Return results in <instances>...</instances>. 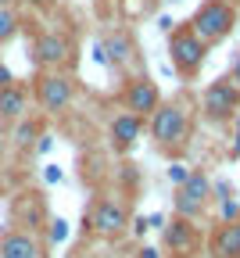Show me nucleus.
<instances>
[{
    "instance_id": "1",
    "label": "nucleus",
    "mask_w": 240,
    "mask_h": 258,
    "mask_svg": "<svg viewBox=\"0 0 240 258\" xmlns=\"http://www.w3.org/2000/svg\"><path fill=\"white\" fill-rule=\"evenodd\" d=\"M190 129H194L190 111H187L179 101H161V108L147 118V133H151L154 147H158L161 154H168V158H176V154L187 147Z\"/></svg>"
},
{
    "instance_id": "2",
    "label": "nucleus",
    "mask_w": 240,
    "mask_h": 258,
    "mask_svg": "<svg viewBox=\"0 0 240 258\" xmlns=\"http://www.w3.org/2000/svg\"><path fill=\"white\" fill-rule=\"evenodd\" d=\"M187 25L194 29V36H197L204 47L222 43L229 32H233V25H236V8L222 4V0H204V4L190 15Z\"/></svg>"
},
{
    "instance_id": "3",
    "label": "nucleus",
    "mask_w": 240,
    "mask_h": 258,
    "mask_svg": "<svg viewBox=\"0 0 240 258\" xmlns=\"http://www.w3.org/2000/svg\"><path fill=\"white\" fill-rule=\"evenodd\" d=\"M201 111L204 118H212V122H233L236 111H240V90L229 76L215 79L208 90L201 93Z\"/></svg>"
},
{
    "instance_id": "4",
    "label": "nucleus",
    "mask_w": 240,
    "mask_h": 258,
    "mask_svg": "<svg viewBox=\"0 0 240 258\" xmlns=\"http://www.w3.org/2000/svg\"><path fill=\"white\" fill-rule=\"evenodd\" d=\"M168 54H172V64L179 76H197L204 57H208V47H204L190 25H179L172 29V40H168Z\"/></svg>"
},
{
    "instance_id": "5",
    "label": "nucleus",
    "mask_w": 240,
    "mask_h": 258,
    "mask_svg": "<svg viewBox=\"0 0 240 258\" xmlns=\"http://www.w3.org/2000/svg\"><path fill=\"white\" fill-rule=\"evenodd\" d=\"M86 230L97 237H122L129 230V212L115 198H97L86 212Z\"/></svg>"
},
{
    "instance_id": "6",
    "label": "nucleus",
    "mask_w": 240,
    "mask_h": 258,
    "mask_svg": "<svg viewBox=\"0 0 240 258\" xmlns=\"http://www.w3.org/2000/svg\"><path fill=\"white\" fill-rule=\"evenodd\" d=\"M161 244H165V254H172V258H194L201 251V230H197V222L172 215V219L165 222V230H161Z\"/></svg>"
},
{
    "instance_id": "7",
    "label": "nucleus",
    "mask_w": 240,
    "mask_h": 258,
    "mask_svg": "<svg viewBox=\"0 0 240 258\" xmlns=\"http://www.w3.org/2000/svg\"><path fill=\"white\" fill-rule=\"evenodd\" d=\"M76 97V83L68 79L65 72H43L36 79V104L47 111V115H61Z\"/></svg>"
},
{
    "instance_id": "8",
    "label": "nucleus",
    "mask_w": 240,
    "mask_h": 258,
    "mask_svg": "<svg viewBox=\"0 0 240 258\" xmlns=\"http://www.w3.org/2000/svg\"><path fill=\"white\" fill-rule=\"evenodd\" d=\"M11 215H15V222H18V230H25V233H40V230H47V226H50L47 198H43L40 190L18 194L15 205H11Z\"/></svg>"
},
{
    "instance_id": "9",
    "label": "nucleus",
    "mask_w": 240,
    "mask_h": 258,
    "mask_svg": "<svg viewBox=\"0 0 240 258\" xmlns=\"http://www.w3.org/2000/svg\"><path fill=\"white\" fill-rule=\"evenodd\" d=\"M158 108H161V93H158V86L151 79H129L122 86V111L147 122Z\"/></svg>"
},
{
    "instance_id": "10",
    "label": "nucleus",
    "mask_w": 240,
    "mask_h": 258,
    "mask_svg": "<svg viewBox=\"0 0 240 258\" xmlns=\"http://www.w3.org/2000/svg\"><path fill=\"white\" fill-rule=\"evenodd\" d=\"M68 57H72V43H68V36H61V32H40V36L32 40V61H36L43 72H57Z\"/></svg>"
},
{
    "instance_id": "11",
    "label": "nucleus",
    "mask_w": 240,
    "mask_h": 258,
    "mask_svg": "<svg viewBox=\"0 0 240 258\" xmlns=\"http://www.w3.org/2000/svg\"><path fill=\"white\" fill-rule=\"evenodd\" d=\"M0 258H47V244L36 233H25V230H8L0 233Z\"/></svg>"
},
{
    "instance_id": "12",
    "label": "nucleus",
    "mask_w": 240,
    "mask_h": 258,
    "mask_svg": "<svg viewBox=\"0 0 240 258\" xmlns=\"http://www.w3.org/2000/svg\"><path fill=\"white\" fill-rule=\"evenodd\" d=\"M208 258H240V219L219 222L208 237Z\"/></svg>"
},
{
    "instance_id": "13",
    "label": "nucleus",
    "mask_w": 240,
    "mask_h": 258,
    "mask_svg": "<svg viewBox=\"0 0 240 258\" xmlns=\"http://www.w3.org/2000/svg\"><path fill=\"white\" fill-rule=\"evenodd\" d=\"M140 133H144V118H136L129 111H122V115L111 118V147L118 154H129L136 147V140H140Z\"/></svg>"
},
{
    "instance_id": "14",
    "label": "nucleus",
    "mask_w": 240,
    "mask_h": 258,
    "mask_svg": "<svg viewBox=\"0 0 240 258\" xmlns=\"http://www.w3.org/2000/svg\"><path fill=\"white\" fill-rule=\"evenodd\" d=\"M25 104H29V90L11 83L0 90V122H18L25 118Z\"/></svg>"
},
{
    "instance_id": "15",
    "label": "nucleus",
    "mask_w": 240,
    "mask_h": 258,
    "mask_svg": "<svg viewBox=\"0 0 240 258\" xmlns=\"http://www.w3.org/2000/svg\"><path fill=\"white\" fill-rule=\"evenodd\" d=\"M176 190L183 194V198H190V201L204 205V208L212 205V179H208V172H204V169H190L187 183H183V186H176Z\"/></svg>"
},
{
    "instance_id": "16",
    "label": "nucleus",
    "mask_w": 240,
    "mask_h": 258,
    "mask_svg": "<svg viewBox=\"0 0 240 258\" xmlns=\"http://www.w3.org/2000/svg\"><path fill=\"white\" fill-rule=\"evenodd\" d=\"M100 47H104V54H108V64H115V69L126 64L129 54H133V40L126 36V32H111V36H104Z\"/></svg>"
},
{
    "instance_id": "17",
    "label": "nucleus",
    "mask_w": 240,
    "mask_h": 258,
    "mask_svg": "<svg viewBox=\"0 0 240 258\" xmlns=\"http://www.w3.org/2000/svg\"><path fill=\"white\" fill-rule=\"evenodd\" d=\"M43 133H40V122H32V118H18L15 122V147H29L32 140H40Z\"/></svg>"
},
{
    "instance_id": "18",
    "label": "nucleus",
    "mask_w": 240,
    "mask_h": 258,
    "mask_svg": "<svg viewBox=\"0 0 240 258\" xmlns=\"http://www.w3.org/2000/svg\"><path fill=\"white\" fill-rule=\"evenodd\" d=\"M172 208H176V215H179V219H194V222H197V219H201L204 212H208V208H204V205H197V201H190V198H183V194H179V190H176V198H172Z\"/></svg>"
},
{
    "instance_id": "19",
    "label": "nucleus",
    "mask_w": 240,
    "mask_h": 258,
    "mask_svg": "<svg viewBox=\"0 0 240 258\" xmlns=\"http://www.w3.org/2000/svg\"><path fill=\"white\" fill-rule=\"evenodd\" d=\"M15 32H18V11L15 8H0V43L15 40Z\"/></svg>"
},
{
    "instance_id": "20",
    "label": "nucleus",
    "mask_w": 240,
    "mask_h": 258,
    "mask_svg": "<svg viewBox=\"0 0 240 258\" xmlns=\"http://www.w3.org/2000/svg\"><path fill=\"white\" fill-rule=\"evenodd\" d=\"M65 237H68V222H65V219H50V230H47V240H50V244H61Z\"/></svg>"
},
{
    "instance_id": "21",
    "label": "nucleus",
    "mask_w": 240,
    "mask_h": 258,
    "mask_svg": "<svg viewBox=\"0 0 240 258\" xmlns=\"http://www.w3.org/2000/svg\"><path fill=\"white\" fill-rule=\"evenodd\" d=\"M187 176H190V169H187V165H179V161H172V165H168V179H172L176 186H183V183H187Z\"/></svg>"
},
{
    "instance_id": "22",
    "label": "nucleus",
    "mask_w": 240,
    "mask_h": 258,
    "mask_svg": "<svg viewBox=\"0 0 240 258\" xmlns=\"http://www.w3.org/2000/svg\"><path fill=\"white\" fill-rule=\"evenodd\" d=\"M43 179H47L50 186H54V183H61V169H57V165H47V169H43Z\"/></svg>"
},
{
    "instance_id": "23",
    "label": "nucleus",
    "mask_w": 240,
    "mask_h": 258,
    "mask_svg": "<svg viewBox=\"0 0 240 258\" xmlns=\"http://www.w3.org/2000/svg\"><path fill=\"white\" fill-rule=\"evenodd\" d=\"M11 83H15L11 69H8V64H0V90H4V86H11Z\"/></svg>"
},
{
    "instance_id": "24",
    "label": "nucleus",
    "mask_w": 240,
    "mask_h": 258,
    "mask_svg": "<svg viewBox=\"0 0 240 258\" xmlns=\"http://www.w3.org/2000/svg\"><path fill=\"white\" fill-rule=\"evenodd\" d=\"M136 258H165V254H161V247H140Z\"/></svg>"
},
{
    "instance_id": "25",
    "label": "nucleus",
    "mask_w": 240,
    "mask_h": 258,
    "mask_svg": "<svg viewBox=\"0 0 240 258\" xmlns=\"http://www.w3.org/2000/svg\"><path fill=\"white\" fill-rule=\"evenodd\" d=\"M229 79H233L236 90H240V50H236V61H233V69H229Z\"/></svg>"
},
{
    "instance_id": "26",
    "label": "nucleus",
    "mask_w": 240,
    "mask_h": 258,
    "mask_svg": "<svg viewBox=\"0 0 240 258\" xmlns=\"http://www.w3.org/2000/svg\"><path fill=\"white\" fill-rule=\"evenodd\" d=\"M50 147H54V137H40V144H36V151H40V154H47Z\"/></svg>"
},
{
    "instance_id": "27",
    "label": "nucleus",
    "mask_w": 240,
    "mask_h": 258,
    "mask_svg": "<svg viewBox=\"0 0 240 258\" xmlns=\"http://www.w3.org/2000/svg\"><path fill=\"white\" fill-rule=\"evenodd\" d=\"M165 222H168L165 215H151V219H147V226H154V230H165Z\"/></svg>"
},
{
    "instance_id": "28",
    "label": "nucleus",
    "mask_w": 240,
    "mask_h": 258,
    "mask_svg": "<svg viewBox=\"0 0 240 258\" xmlns=\"http://www.w3.org/2000/svg\"><path fill=\"white\" fill-rule=\"evenodd\" d=\"M233 154H240V115H236V144H233Z\"/></svg>"
},
{
    "instance_id": "29",
    "label": "nucleus",
    "mask_w": 240,
    "mask_h": 258,
    "mask_svg": "<svg viewBox=\"0 0 240 258\" xmlns=\"http://www.w3.org/2000/svg\"><path fill=\"white\" fill-rule=\"evenodd\" d=\"M222 4H229V8H240V0H222Z\"/></svg>"
},
{
    "instance_id": "30",
    "label": "nucleus",
    "mask_w": 240,
    "mask_h": 258,
    "mask_svg": "<svg viewBox=\"0 0 240 258\" xmlns=\"http://www.w3.org/2000/svg\"><path fill=\"white\" fill-rule=\"evenodd\" d=\"M0 8H8V0H0Z\"/></svg>"
}]
</instances>
